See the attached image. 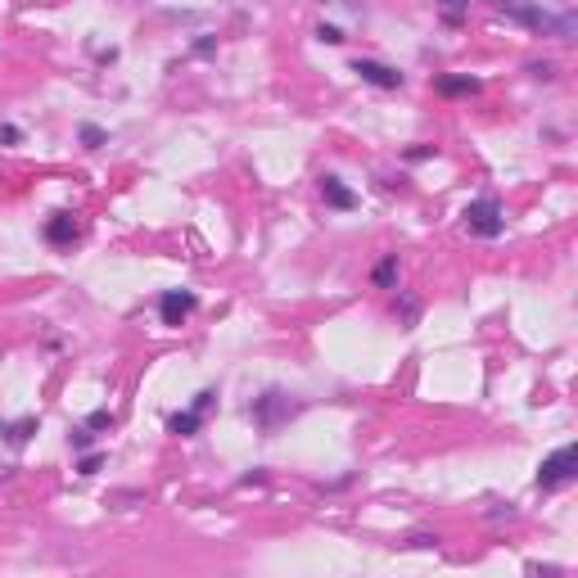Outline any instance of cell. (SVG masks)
I'll use <instances>...</instances> for the list:
<instances>
[{"instance_id":"6da1fadb","label":"cell","mask_w":578,"mask_h":578,"mask_svg":"<svg viewBox=\"0 0 578 578\" xmlns=\"http://www.w3.org/2000/svg\"><path fill=\"white\" fill-rule=\"evenodd\" d=\"M574 479H578V448H574V443L556 448L543 465H538V488H543V493L565 488V484H574Z\"/></svg>"},{"instance_id":"7a4b0ae2","label":"cell","mask_w":578,"mask_h":578,"mask_svg":"<svg viewBox=\"0 0 578 578\" xmlns=\"http://www.w3.org/2000/svg\"><path fill=\"white\" fill-rule=\"evenodd\" d=\"M461 221H465V230L479 235V240H497L501 230H506V213H501L497 199H474V204H465Z\"/></svg>"},{"instance_id":"3957f363","label":"cell","mask_w":578,"mask_h":578,"mask_svg":"<svg viewBox=\"0 0 578 578\" xmlns=\"http://www.w3.org/2000/svg\"><path fill=\"white\" fill-rule=\"evenodd\" d=\"M299 411V402H289L280 389H272V393H262V398H253V407H249V416H253V425L257 429H280V421H289V416Z\"/></svg>"},{"instance_id":"277c9868","label":"cell","mask_w":578,"mask_h":578,"mask_svg":"<svg viewBox=\"0 0 578 578\" xmlns=\"http://www.w3.org/2000/svg\"><path fill=\"white\" fill-rule=\"evenodd\" d=\"M194 307H199L194 289H167V294H158V316H163V326H181Z\"/></svg>"},{"instance_id":"5b68a950","label":"cell","mask_w":578,"mask_h":578,"mask_svg":"<svg viewBox=\"0 0 578 578\" xmlns=\"http://www.w3.org/2000/svg\"><path fill=\"white\" fill-rule=\"evenodd\" d=\"M352 72L366 82V86H379V91H398L402 82V72L398 68H389V64H379V59H352Z\"/></svg>"},{"instance_id":"8992f818","label":"cell","mask_w":578,"mask_h":578,"mask_svg":"<svg viewBox=\"0 0 578 578\" xmlns=\"http://www.w3.org/2000/svg\"><path fill=\"white\" fill-rule=\"evenodd\" d=\"M77 235H82V226H77V217H72V213H50V221H45V240H50L55 249L77 244Z\"/></svg>"},{"instance_id":"52a82bcc","label":"cell","mask_w":578,"mask_h":578,"mask_svg":"<svg viewBox=\"0 0 578 578\" xmlns=\"http://www.w3.org/2000/svg\"><path fill=\"white\" fill-rule=\"evenodd\" d=\"M321 199L335 208V213H352V208H357V194L343 186L335 172H326V177H321Z\"/></svg>"},{"instance_id":"ba28073f","label":"cell","mask_w":578,"mask_h":578,"mask_svg":"<svg viewBox=\"0 0 578 578\" xmlns=\"http://www.w3.org/2000/svg\"><path fill=\"white\" fill-rule=\"evenodd\" d=\"M199 429H204V411H194V407L167 416V434H177V438H194Z\"/></svg>"},{"instance_id":"9c48e42d","label":"cell","mask_w":578,"mask_h":578,"mask_svg":"<svg viewBox=\"0 0 578 578\" xmlns=\"http://www.w3.org/2000/svg\"><path fill=\"white\" fill-rule=\"evenodd\" d=\"M398 253H384V257H379V262L371 267V285L375 289H398Z\"/></svg>"},{"instance_id":"30bf717a","label":"cell","mask_w":578,"mask_h":578,"mask_svg":"<svg viewBox=\"0 0 578 578\" xmlns=\"http://www.w3.org/2000/svg\"><path fill=\"white\" fill-rule=\"evenodd\" d=\"M36 434V416H23V421H0V438L9 443V448H23Z\"/></svg>"},{"instance_id":"8fae6325","label":"cell","mask_w":578,"mask_h":578,"mask_svg":"<svg viewBox=\"0 0 578 578\" xmlns=\"http://www.w3.org/2000/svg\"><path fill=\"white\" fill-rule=\"evenodd\" d=\"M434 91H438V95H474V91H479V77H470V72H465V77L443 72V77L434 82Z\"/></svg>"},{"instance_id":"7c38bea8","label":"cell","mask_w":578,"mask_h":578,"mask_svg":"<svg viewBox=\"0 0 578 578\" xmlns=\"http://www.w3.org/2000/svg\"><path fill=\"white\" fill-rule=\"evenodd\" d=\"M77 140L86 145V150H100V145H109V131L95 127V122H82V127H77Z\"/></svg>"},{"instance_id":"4fadbf2b","label":"cell","mask_w":578,"mask_h":578,"mask_svg":"<svg viewBox=\"0 0 578 578\" xmlns=\"http://www.w3.org/2000/svg\"><path fill=\"white\" fill-rule=\"evenodd\" d=\"M465 9H470V0H438V14L452 23V28H461L465 23Z\"/></svg>"},{"instance_id":"5bb4252c","label":"cell","mask_w":578,"mask_h":578,"mask_svg":"<svg viewBox=\"0 0 578 578\" xmlns=\"http://www.w3.org/2000/svg\"><path fill=\"white\" fill-rule=\"evenodd\" d=\"M421 321V303L411 294H398V326H416Z\"/></svg>"},{"instance_id":"9a60e30c","label":"cell","mask_w":578,"mask_h":578,"mask_svg":"<svg viewBox=\"0 0 578 578\" xmlns=\"http://www.w3.org/2000/svg\"><path fill=\"white\" fill-rule=\"evenodd\" d=\"M104 470V452H82V461H77V474H100Z\"/></svg>"},{"instance_id":"2e32d148","label":"cell","mask_w":578,"mask_h":578,"mask_svg":"<svg viewBox=\"0 0 578 578\" xmlns=\"http://www.w3.org/2000/svg\"><path fill=\"white\" fill-rule=\"evenodd\" d=\"M528 77H538V82H556V64H551V59H533V64H528Z\"/></svg>"},{"instance_id":"e0dca14e","label":"cell","mask_w":578,"mask_h":578,"mask_svg":"<svg viewBox=\"0 0 578 578\" xmlns=\"http://www.w3.org/2000/svg\"><path fill=\"white\" fill-rule=\"evenodd\" d=\"M86 429H91V434H95V429H113V411H109V407L91 411V416H86Z\"/></svg>"},{"instance_id":"ac0fdd59","label":"cell","mask_w":578,"mask_h":578,"mask_svg":"<svg viewBox=\"0 0 578 578\" xmlns=\"http://www.w3.org/2000/svg\"><path fill=\"white\" fill-rule=\"evenodd\" d=\"M190 407H194V411H204V416H208V411H213V407H217V389H199V393H194V402H190Z\"/></svg>"},{"instance_id":"d6986e66","label":"cell","mask_w":578,"mask_h":578,"mask_svg":"<svg viewBox=\"0 0 578 578\" xmlns=\"http://www.w3.org/2000/svg\"><path fill=\"white\" fill-rule=\"evenodd\" d=\"M68 443H72V452H91V443H95V434H91V429H72V434H68Z\"/></svg>"},{"instance_id":"ffe728a7","label":"cell","mask_w":578,"mask_h":578,"mask_svg":"<svg viewBox=\"0 0 578 578\" xmlns=\"http://www.w3.org/2000/svg\"><path fill=\"white\" fill-rule=\"evenodd\" d=\"M316 36H321L326 45H343V41H348V36H343V32L335 28V23H321V28H316Z\"/></svg>"},{"instance_id":"44dd1931","label":"cell","mask_w":578,"mask_h":578,"mask_svg":"<svg viewBox=\"0 0 578 578\" xmlns=\"http://www.w3.org/2000/svg\"><path fill=\"white\" fill-rule=\"evenodd\" d=\"M407 547H416V551H425V547H438V533H411V538H407Z\"/></svg>"},{"instance_id":"7402d4cb","label":"cell","mask_w":578,"mask_h":578,"mask_svg":"<svg viewBox=\"0 0 578 578\" xmlns=\"http://www.w3.org/2000/svg\"><path fill=\"white\" fill-rule=\"evenodd\" d=\"M18 140H23V131L14 122H5V127H0V145H18Z\"/></svg>"},{"instance_id":"603a6c76","label":"cell","mask_w":578,"mask_h":578,"mask_svg":"<svg viewBox=\"0 0 578 578\" xmlns=\"http://www.w3.org/2000/svg\"><path fill=\"white\" fill-rule=\"evenodd\" d=\"M421 158H434V145H416V150H407V163H421Z\"/></svg>"},{"instance_id":"cb8c5ba5","label":"cell","mask_w":578,"mask_h":578,"mask_svg":"<svg viewBox=\"0 0 578 578\" xmlns=\"http://www.w3.org/2000/svg\"><path fill=\"white\" fill-rule=\"evenodd\" d=\"M213 50H217L213 36H199V41H194V55H213Z\"/></svg>"}]
</instances>
